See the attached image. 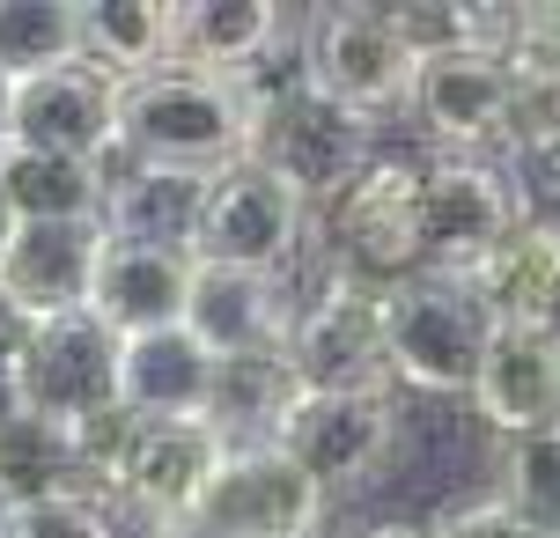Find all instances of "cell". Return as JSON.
<instances>
[{
  "instance_id": "cell-1",
  "label": "cell",
  "mask_w": 560,
  "mask_h": 538,
  "mask_svg": "<svg viewBox=\"0 0 560 538\" xmlns=\"http://www.w3.org/2000/svg\"><path fill=\"white\" fill-rule=\"evenodd\" d=\"M258 133H266V104L244 82H214L192 67L118 82V163L222 177L258 155Z\"/></svg>"
},
{
  "instance_id": "cell-2",
  "label": "cell",
  "mask_w": 560,
  "mask_h": 538,
  "mask_svg": "<svg viewBox=\"0 0 560 538\" xmlns=\"http://www.w3.org/2000/svg\"><path fill=\"white\" fill-rule=\"evenodd\" d=\"M280 59V52H273ZM252 96L266 104V133H258V155L273 163L295 192L325 214L354 177L376 163V141H369V118L347 112V104H332V96H317L303 74V45H295V59L288 67H266L252 82Z\"/></svg>"
},
{
  "instance_id": "cell-3",
  "label": "cell",
  "mask_w": 560,
  "mask_h": 538,
  "mask_svg": "<svg viewBox=\"0 0 560 538\" xmlns=\"http://www.w3.org/2000/svg\"><path fill=\"white\" fill-rule=\"evenodd\" d=\"M280 369L295 391H392V288L325 273L295 311Z\"/></svg>"
},
{
  "instance_id": "cell-4",
  "label": "cell",
  "mask_w": 560,
  "mask_h": 538,
  "mask_svg": "<svg viewBox=\"0 0 560 538\" xmlns=\"http://www.w3.org/2000/svg\"><path fill=\"white\" fill-rule=\"evenodd\" d=\"M532 199L502 155H420V258L443 281H472L502 252Z\"/></svg>"
},
{
  "instance_id": "cell-5",
  "label": "cell",
  "mask_w": 560,
  "mask_h": 538,
  "mask_svg": "<svg viewBox=\"0 0 560 538\" xmlns=\"http://www.w3.org/2000/svg\"><path fill=\"white\" fill-rule=\"evenodd\" d=\"M236 435L222 421H126L104 451V502L133 510L148 531L192 524Z\"/></svg>"
},
{
  "instance_id": "cell-6",
  "label": "cell",
  "mask_w": 560,
  "mask_h": 538,
  "mask_svg": "<svg viewBox=\"0 0 560 538\" xmlns=\"http://www.w3.org/2000/svg\"><path fill=\"white\" fill-rule=\"evenodd\" d=\"M494 332L502 325L472 295V281L413 273L392 288V376L420 398H472Z\"/></svg>"
},
{
  "instance_id": "cell-7",
  "label": "cell",
  "mask_w": 560,
  "mask_h": 538,
  "mask_svg": "<svg viewBox=\"0 0 560 538\" xmlns=\"http://www.w3.org/2000/svg\"><path fill=\"white\" fill-rule=\"evenodd\" d=\"M303 74L317 96H332L369 126L406 112L420 82V45L406 37L398 8H317L303 15Z\"/></svg>"
},
{
  "instance_id": "cell-8",
  "label": "cell",
  "mask_w": 560,
  "mask_h": 538,
  "mask_svg": "<svg viewBox=\"0 0 560 538\" xmlns=\"http://www.w3.org/2000/svg\"><path fill=\"white\" fill-rule=\"evenodd\" d=\"M118 332L96 311L52 317L37 325L23 369H15V406L23 413H45L59 428H82L112 451V435L126 428V406H118Z\"/></svg>"
},
{
  "instance_id": "cell-9",
  "label": "cell",
  "mask_w": 560,
  "mask_h": 538,
  "mask_svg": "<svg viewBox=\"0 0 560 538\" xmlns=\"http://www.w3.org/2000/svg\"><path fill=\"white\" fill-rule=\"evenodd\" d=\"M317 244H332V273H354V281L376 288L428 273V258H420V163L413 155H376L317 214Z\"/></svg>"
},
{
  "instance_id": "cell-10",
  "label": "cell",
  "mask_w": 560,
  "mask_h": 538,
  "mask_svg": "<svg viewBox=\"0 0 560 538\" xmlns=\"http://www.w3.org/2000/svg\"><path fill=\"white\" fill-rule=\"evenodd\" d=\"M303 244H317V207H310L266 155H244L236 171L207 185V222H199V258L207 266H244V273H288Z\"/></svg>"
},
{
  "instance_id": "cell-11",
  "label": "cell",
  "mask_w": 560,
  "mask_h": 538,
  "mask_svg": "<svg viewBox=\"0 0 560 538\" xmlns=\"http://www.w3.org/2000/svg\"><path fill=\"white\" fill-rule=\"evenodd\" d=\"M266 443H280L325 494L376 487L398 451V406L392 391H288Z\"/></svg>"
},
{
  "instance_id": "cell-12",
  "label": "cell",
  "mask_w": 560,
  "mask_h": 538,
  "mask_svg": "<svg viewBox=\"0 0 560 538\" xmlns=\"http://www.w3.org/2000/svg\"><path fill=\"white\" fill-rule=\"evenodd\" d=\"M325 510H332V494L310 480L280 443L252 435V443L229 451V465L214 472L192 524L214 538H317Z\"/></svg>"
},
{
  "instance_id": "cell-13",
  "label": "cell",
  "mask_w": 560,
  "mask_h": 538,
  "mask_svg": "<svg viewBox=\"0 0 560 538\" xmlns=\"http://www.w3.org/2000/svg\"><path fill=\"white\" fill-rule=\"evenodd\" d=\"M509 96H516V67L509 45H450V52L420 59V82L406 112L435 155H502L509 148Z\"/></svg>"
},
{
  "instance_id": "cell-14",
  "label": "cell",
  "mask_w": 560,
  "mask_h": 538,
  "mask_svg": "<svg viewBox=\"0 0 560 538\" xmlns=\"http://www.w3.org/2000/svg\"><path fill=\"white\" fill-rule=\"evenodd\" d=\"M295 295L273 273H244V266H192V303H185V332H192L222 369L244 362H280L288 332H295Z\"/></svg>"
},
{
  "instance_id": "cell-15",
  "label": "cell",
  "mask_w": 560,
  "mask_h": 538,
  "mask_svg": "<svg viewBox=\"0 0 560 538\" xmlns=\"http://www.w3.org/2000/svg\"><path fill=\"white\" fill-rule=\"evenodd\" d=\"M15 148L30 155H67V163H118V82L89 59L52 67L37 82H15Z\"/></svg>"
},
{
  "instance_id": "cell-16",
  "label": "cell",
  "mask_w": 560,
  "mask_h": 538,
  "mask_svg": "<svg viewBox=\"0 0 560 538\" xmlns=\"http://www.w3.org/2000/svg\"><path fill=\"white\" fill-rule=\"evenodd\" d=\"M104 222H15L0 244V288L23 303L37 325L74 317L96 303V273H104Z\"/></svg>"
},
{
  "instance_id": "cell-17",
  "label": "cell",
  "mask_w": 560,
  "mask_h": 538,
  "mask_svg": "<svg viewBox=\"0 0 560 538\" xmlns=\"http://www.w3.org/2000/svg\"><path fill=\"white\" fill-rule=\"evenodd\" d=\"M222 376L229 369L185 325L140 332V340L118 347V406H126V421H214L222 413Z\"/></svg>"
},
{
  "instance_id": "cell-18",
  "label": "cell",
  "mask_w": 560,
  "mask_h": 538,
  "mask_svg": "<svg viewBox=\"0 0 560 538\" xmlns=\"http://www.w3.org/2000/svg\"><path fill=\"white\" fill-rule=\"evenodd\" d=\"M59 494H104V443L23 406L0 413V510H30Z\"/></svg>"
},
{
  "instance_id": "cell-19",
  "label": "cell",
  "mask_w": 560,
  "mask_h": 538,
  "mask_svg": "<svg viewBox=\"0 0 560 538\" xmlns=\"http://www.w3.org/2000/svg\"><path fill=\"white\" fill-rule=\"evenodd\" d=\"M288 37H295V23L273 0H177V59L170 67L252 89Z\"/></svg>"
},
{
  "instance_id": "cell-20",
  "label": "cell",
  "mask_w": 560,
  "mask_h": 538,
  "mask_svg": "<svg viewBox=\"0 0 560 538\" xmlns=\"http://www.w3.org/2000/svg\"><path fill=\"white\" fill-rule=\"evenodd\" d=\"M472 295L494 311L502 332L560 340V214H524L516 236L472 273Z\"/></svg>"
},
{
  "instance_id": "cell-21",
  "label": "cell",
  "mask_w": 560,
  "mask_h": 538,
  "mask_svg": "<svg viewBox=\"0 0 560 538\" xmlns=\"http://www.w3.org/2000/svg\"><path fill=\"white\" fill-rule=\"evenodd\" d=\"M207 185H214V177L148 171V163H112V192H104V236H112V244H140V252L199 258Z\"/></svg>"
},
{
  "instance_id": "cell-22",
  "label": "cell",
  "mask_w": 560,
  "mask_h": 538,
  "mask_svg": "<svg viewBox=\"0 0 560 538\" xmlns=\"http://www.w3.org/2000/svg\"><path fill=\"white\" fill-rule=\"evenodd\" d=\"M472 421L509 443V435H532V428L560 421V340H538V332H494L487 347V369L472 384Z\"/></svg>"
},
{
  "instance_id": "cell-23",
  "label": "cell",
  "mask_w": 560,
  "mask_h": 538,
  "mask_svg": "<svg viewBox=\"0 0 560 538\" xmlns=\"http://www.w3.org/2000/svg\"><path fill=\"white\" fill-rule=\"evenodd\" d=\"M192 266L199 258H177V252L104 244V273H96V303L89 311L104 317L118 340L170 332V325H185V303H192Z\"/></svg>"
},
{
  "instance_id": "cell-24",
  "label": "cell",
  "mask_w": 560,
  "mask_h": 538,
  "mask_svg": "<svg viewBox=\"0 0 560 538\" xmlns=\"http://www.w3.org/2000/svg\"><path fill=\"white\" fill-rule=\"evenodd\" d=\"M82 59L112 82L163 74L177 59V0H74Z\"/></svg>"
},
{
  "instance_id": "cell-25",
  "label": "cell",
  "mask_w": 560,
  "mask_h": 538,
  "mask_svg": "<svg viewBox=\"0 0 560 538\" xmlns=\"http://www.w3.org/2000/svg\"><path fill=\"white\" fill-rule=\"evenodd\" d=\"M104 192H112V171L96 163L30 155V148L0 155V199L15 222H104Z\"/></svg>"
},
{
  "instance_id": "cell-26",
  "label": "cell",
  "mask_w": 560,
  "mask_h": 538,
  "mask_svg": "<svg viewBox=\"0 0 560 538\" xmlns=\"http://www.w3.org/2000/svg\"><path fill=\"white\" fill-rule=\"evenodd\" d=\"M74 59H82L74 0H0V74L8 82H37Z\"/></svg>"
},
{
  "instance_id": "cell-27",
  "label": "cell",
  "mask_w": 560,
  "mask_h": 538,
  "mask_svg": "<svg viewBox=\"0 0 560 538\" xmlns=\"http://www.w3.org/2000/svg\"><path fill=\"white\" fill-rule=\"evenodd\" d=\"M494 502L538 524L546 538H560V421L553 428H532V435H509L494 443Z\"/></svg>"
},
{
  "instance_id": "cell-28",
  "label": "cell",
  "mask_w": 560,
  "mask_h": 538,
  "mask_svg": "<svg viewBox=\"0 0 560 538\" xmlns=\"http://www.w3.org/2000/svg\"><path fill=\"white\" fill-rule=\"evenodd\" d=\"M0 538H118V516L104 494H59V502L0 510Z\"/></svg>"
},
{
  "instance_id": "cell-29",
  "label": "cell",
  "mask_w": 560,
  "mask_h": 538,
  "mask_svg": "<svg viewBox=\"0 0 560 538\" xmlns=\"http://www.w3.org/2000/svg\"><path fill=\"white\" fill-rule=\"evenodd\" d=\"M435 538H546V531L524 524V516L509 510V502H494V494H472V502H457V510L435 524Z\"/></svg>"
},
{
  "instance_id": "cell-30",
  "label": "cell",
  "mask_w": 560,
  "mask_h": 538,
  "mask_svg": "<svg viewBox=\"0 0 560 538\" xmlns=\"http://www.w3.org/2000/svg\"><path fill=\"white\" fill-rule=\"evenodd\" d=\"M15 148V82L0 74V155Z\"/></svg>"
},
{
  "instance_id": "cell-31",
  "label": "cell",
  "mask_w": 560,
  "mask_h": 538,
  "mask_svg": "<svg viewBox=\"0 0 560 538\" xmlns=\"http://www.w3.org/2000/svg\"><path fill=\"white\" fill-rule=\"evenodd\" d=\"M347 538H435V531H420V524H362V531H347Z\"/></svg>"
},
{
  "instance_id": "cell-32",
  "label": "cell",
  "mask_w": 560,
  "mask_h": 538,
  "mask_svg": "<svg viewBox=\"0 0 560 538\" xmlns=\"http://www.w3.org/2000/svg\"><path fill=\"white\" fill-rule=\"evenodd\" d=\"M148 538H214V531H199V524H170V531H148Z\"/></svg>"
},
{
  "instance_id": "cell-33",
  "label": "cell",
  "mask_w": 560,
  "mask_h": 538,
  "mask_svg": "<svg viewBox=\"0 0 560 538\" xmlns=\"http://www.w3.org/2000/svg\"><path fill=\"white\" fill-rule=\"evenodd\" d=\"M8 229H15V214H8V199H0V244H8Z\"/></svg>"
}]
</instances>
